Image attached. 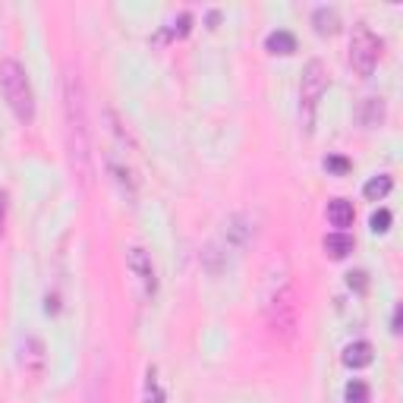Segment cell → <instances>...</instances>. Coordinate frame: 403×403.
Segmentation results:
<instances>
[{"mask_svg": "<svg viewBox=\"0 0 403 403\" xmlns=\"http://www.w3.org/2000/svg\"><path fill=\"white\" fill-rule=\"evenodd\" d=\"M63 113H67V149L73 171L83 177L85 186H91V129L85 113V89L79 73L73 69L63 79Z\"/></svg>", "mask_w": 403, "mask_h": 403, "instance_id": "6da1fadb", "label": "cell"}, {"mask_svg": "<svg viewBox=\"0 0 403 403\" xmlns=\"http://www.w3.org/2000/svg\"><path fill=\"white\" fill-rule=\"evenodd\" d=\"M0 91L7 98L10 111L16 113L19 123H32L35 120V98H32V85L25 69L16 60H0Z\"/></svg>", "mask_w": 403, "mask_h": 403, "instance_id": "7a4b0ae2", "label": "cell"}, {"mask_svg": "<svg viewBox=\"0 0 403 403\" xmlns=\"http://www.w3.org/2000/svg\"><path fill=\"white\" fill-rule=\"evenodd\" d=\"M328 89V76H325V67L321 60H309L306 73H303V85H299V113H303V127L306 133L315 129V111H318V101Z\"/></svg>", "mask_w": 403, "mask_h": 403, "instance_id": "3957f363", "label": "cell"}, {"mask_svg": "<svg viewBox=\"0 0 403 403\" xmlns=\"http://www.w3.org/2000/svg\"><path fill=\"white\" fill-rule=\"evenodd\" d=\"M378 57H381V38L375 35L369 25L359 23L353 29L350 38V63L359 76H372L375 67H378Z\"/></svg>", "mask_w": 403, "mask_h": 403, "instance_id": "277c9868", "label": "cell"}, {"mask_svg": "<svg viewBox=\"0 0 403 403\" xmlns=\"http://www.w3.org/2000/svg\"><path fill=\"white\" fill-rule=\"evenodd\" d=\"M127 265L129 271L135 274V281H139V287H142L145 299H151L157 293V271H155V261H151V252L142 246H133L127 252Z\"/></svg>", "mask_w": 403, "mask_h": 403, "instance_id": "5b68a950", "label": "cell"}, {"mask_svg": "<svg viewBox=\"0 0 403 403\" xmlns=\"http://www.w3.org/2000/svg\"><path fill=\"white\" fill-rule=\"evenodd\" d=\"M271 328H274V334L293 337V328H296V303H293L290 287L277 290V296L271 299Z\"/></svg>", "mask_w": 403, "mask_h": 403, "instance_id": "8992f818", "label": "cell"}, {"mask_svg": "<svg viewBox=\"0 0 403 403\" xmlns=\"http://www.w3.org/2000/svg\"><path fill=\"white\" fill-rule=\"evenodd\" d=\"M107 171H111L113 183L120 186V193L127 195V199H135V186H139V179H135V171L127 164V151H107Z\"/></svg>", "mask_w": 403, "mask_h": 403, "instance_id": "52a82bcc", "label": "cell"}, {"mask_svg": "<svg viewBox=\"0 0 403 403\" xmlns=\"http://www.w3.org/2000/svg\"><path fill=\"white\" fill-rule=\"evenodd\" d=\"M23 366L29 375H41L45 372V344L38 337H25L23 344Z\"/></svg>", "mask_w": 403, "mask_h": 403, "instance_id": "ba28073f", "label": "cell"}, {"mask_svg": "<svg viewBox=\"0 0 403 403\" xmlns=\"http://www.w3.org/2000/svg\"><path fill=\"white\" fill-rule=\"evenodd\" d=\"M353 217H356V211H353V202H347V199L328 202V221L337 227V230L350 227V224H353Z\"/></svg>", "mask_w": 403, "mask_h": 403, "instance_id": "9c48e42d", "label": "cell"}, {"mask_svg": "<svg viewBox=\"0 0 403 403\" xmlns=\"http://www.w3.org/2000/svg\"><path fill=\"white\" fill-rule=\"evenodd\" d=\"M325 252H328L331 259H347V255L353 252V237L344 230L328 233V237H325Z\"/></svg>", "mask_w": 403, "mask_h": 403, "instance_id": "30bf717a", "label": "cell"}, {"mask_svg": "<svg viewBox=\"0 0 403 403\" xmlns=\"http://www.w3.org/2000/svg\"><path fill=\"white\" fill-rule=\"evenodd\" d=\"M344 362L350 369H362L372 362V344L369 340H356V344H350L344 350Z\"/></svg>", "mask_w": 403, "mask_h": 403, "instance_id": "8fae6325", "label": "cell"}, {"mask_svg": "<svg viewBox=\"0 0 403 403\" xmlns=\"http://www.w3.org/2000/svg\"><path fill=\"white\" fill-rule=\"evenodd\" d=\"M265 47H268L271 54H293L296 51V38H293L287 29H277L265 38Z\"/></svg>", "mask_w": 403, "mask_h": 403, "instance_id": "7c38bea8", "label": "cell"}, {"mask_svg": "<svg viewBox=\"0 0 403 403\" xmlns=\"http://www.w3.org/2000/svg\"><path fill=\"white\" fill-rule=\"evenodd\" d=\"M391 186H394V179H391L388 173H381V177H372V179H369L362 193H366L372 202H378V199H384V195L391 193Z\"/></svg>", "mask_w": 403, "mask_h": 403, "instance_id": "4fadbf2b", "label": "cell"}, {"mask_svg": "<svg viewBox=\"0 0 403 403\" xmlns=\"http://www.w3.org/2000/svg\"><path fill=\"white\" fill-rule=\"evenodd\" d=\"M384 120V101L381 98H366V113H362V123L366 127H378Z\"/></svg>", "mask_w": 403, "mask_h": 403, "instance_id": "5bb4252c", "label": "cell"}, {"mask_svg": "<svg viewBox=\"0 0 403 403\" xmlns=\"http://www.w3.org/2000/svg\"><path fill=\"white\" fill-rule=\"evenodd\" d=\"M312 19H315V29H318L321 35H328V32L337 29V13L334 10H328V7H318Z\"/></svg>", "mask_w": 403, "mask_h": 403, "instance_id": "9a60e30c", "label": "cell"}, {"mask_svg": "<svg viewBox=\"0 0 403 403\" xmlns=\"http://www.w3.org/2000/svg\"><path fill=\"white\" fill-rule=\"evenodd\" d=\"M145 403H164V391L157 388V369H149V381H145Z\"/></svg>", "mask_w": 403, "mask_h": 403, "instance_id": "2e32d148", "label": "cell"}, {"mask_svg": "<svg viewBox=\"0 0 403 403\" xmlns=\"http://www.w3.org/2000/svg\"><path fill=\"white\" fill-rule=\"evenodd\" d=\"M347 403H369V384L366 381L353 378L350 384H347Z\"/></svg>", "mask_w": 403, "mask_h": 403, "instance_id": "e0dca14e", "label": "cell"}, {"mask_svg": "<svg viewBox=\"0 0 403 403\" xmlns=\"http://www.w3.org/2000/svg\"><path fill=\"white\" fill-rule=\"evenodd\" d=\"M391 221H394V217H391V211H388V208H378V211L372 215V230H375V233H384V230L391 227Z\"/></svg>", "mask_w": 403, "mask_h": 403, "instance_id": "ac0fdd59", "label": "cell"}, {"mask_svg": "<svg viewBox=\"0 0 403 403\" xmlns=\"http://www.w3.org/2000/svg\"><path fill=\"white\" fill-rule=\"evenodd\" d=\"M325 167H328V171H334V173H347V171H350V161H347V157H340V155H331V157H325Z\"/></svg>", "mask_w": 403, "mask_h": 403, "instance_id": "d6986e66", "label": "cell"}, {"mask_svg": "<svg viewBox=\"0 0 403 403\" xmlns=\"http://www.w3.org/2000/svg\"><path fill=\"white\" fill-rule=\"evenodd\" d=\"M350 287H356V290H366V274H362V271L350 274Z\"/></svg>", "mask_w": 403, "mask_h": 403, "instance_id": "ffe728a7", "label": "cell"}, {"mask_svg": "<svg viewBox=\"0 0 403 403\" xmlns=\"http://www.w3.org/2000/svg\"><path fill=\"white\" fill-rule=\"evenodd\" d=\"M397 331H400V306L394 309V334H397Z\"/></svg>", "mask_w": 403, "mask_h": 403, "instance_id": "44dd1931", "label": "cell"}, {"mask_svg": "<svg viewBox=\"0 0 403 403\" xmlns=\"http://www.w3.org/2000/svg\"><path fill=\"white\" fill-rule=\"evenodd\" d=\"M0 224H3V193H0Z\"/></svg>", "mask_w": 403, "mask_h": 403, "instance_id": "7402d4cb", "label": "cell"}, {"mask_svg": "<svg viewBox=\"0 0 403 403\" xmlns=\"http://www.w3.org/2000/svg\"><path fill=\"white\" fill-rule=\"evenodd\" d=\"M91 403H101V400H98V397H91Z\"/></svg>", "mask_w": 403, "mask_h": 403, "instance_id": "603a6c76", "label": "cell"}]
</instances>
